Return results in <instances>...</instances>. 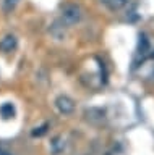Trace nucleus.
Here are the masks:
<instances>
[{
  "instance_id": "obj_1",
  "label": "nucleus",
  "mask_w": 154,
  "mask_h": 155,
  "mask_svg": "<svg viewBox=\"0 0 154 155\" xmlns=\"http://www.w3.org/2000/svg\"><path fill=\"white\" fill-rule=\"evenodd\" d=\"M83 18V10L76 3H67L62 7L60 12V19L65 26H73V24L80 23Z\"/></svg>"
},
{
  "instance_id": "obj_2",
  "label": "nucleus",
  "mask_w": 154,
  "mask_h": 155,
  "mask_svg": "<svg viewBox=\"0 0 154 155\" xmlns=\"http://www.w3.org/2000/svg\"><path fill=\"white\" fill-rule=\"evenodd\" d=\"M55 107L60 113L70 115L71 111L75 110V102L67 95H60V97H57V100H55Z\"/></svg>"
},
{
  "instance_id": "obj_3",
  "label": "nucleus",
  "mask_w": 154,
  "mask_h": 155,
  "mask_svg": "<svg viewBox=\"0 0 154 155\" xmlns=\"http://www.w3.org/2000/svg\"><path fill=\"white\" fill-rule=\"evenodd\" d=\"M16 45H18L16 37L13 36V34H7V36H3L2 41H0V52H3V53H12V52L16 48Z\"/></svg>"
},
{
  "instance_id": "obj_4",
  "label": "nucleus",
  "mask_w": 154,
  "mask_h": 155,
  "mask_svg": "<svg viewBox=\"0 0 154 155\" xmlns=\"http://www.w3.org/2000/svg\"><path fill=\"white\" fill-rule=\"evenodd\" d=\"M128 2L130 0H101V3L110 12H118V10L125 8L128 5Z\"/></svg>"
},
{
  "instance_id": "obj_5",
  "label": "nucleus",
  "mask_w": 154,
  "mask_h": 155,
  "mask_svg": "<svg viewBox=\"0 0 154 155\" xmlns=\"http://www.w3.org/2000/svg\"><path fill=\"white\" fill-rule=\"evenodd\" d=\"M0 115H2V118H13L15 116V107H13L12 104H5V105H2L0 107Z\"/></svg>"
},
{
  "instance_id": "obj_6",
  "label": "nucleus",
  "mask_w": 154,
  "mask_h": 155,
  "mask_svg": "<svg viewBox=\"0 0 154 155\" xmlns=\"http://www.w3.org/2000/svg\"><path fill=\"white\" fill-rule=\"evenodd\" d=\"M18 3H20V0H3V10L5 12H12Z\"/></svg>"
},
{
  "instance_id": "obj_7",
  "label": "nucleus",
  "mask_w": 154,
  "mask_h": 155,
  "mask_svg": "<svg viewBox=\"0 0 154 155\" xmlns=\"http://www.w3.org/2000/svg\"><path fill=\"white\" fill-rule=\"evenodd\" d=\"M46 131H47V124L41 126V128H36V131H33V136H42V134H46Z\"/></svg>"
},
{
  "instance_id": "obj_8",
  "label": "nucleus",
  "mask_w": 154,
  "mask_h": 155,
  "mask_svg": "<svg viewBox=\"0 0 154 155\" xmlns=\"http://www.w3.org/2000/svg\"><path fill=\"white\" fill-rule=\"evenodd\" d=\"M0 155H10V153H7V152H3V150H0Z\"/></svg>"
},
{
  "instance_id": "obj_9",
  "label": "nucleus",
  "mask_w": 154,
  "mask_h": 155,
  "mask_svg": "<svg viewBox=\"0 0 154 155\" xmlns=\"http://www.w3.org/2000/svg\"><path fill=\"white\" fill-rule=\"evenodd\" d=\"M152 57H154V52H152Z\"/></svg>"
}]
</instances>
